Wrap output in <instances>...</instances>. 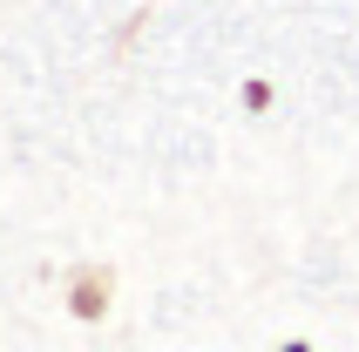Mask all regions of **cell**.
Instances as JSON below:
<instances>
[{
  "label": "cell",
  "instance_id": "6da1fadb",
  "mask_svg": "<svg viewBox=\"0 0 359 352\" xmlns=\"http://www.w3.org/2000/svg\"><path fill=\"white\" fill-rule=\"evenodd\" d=\"M68 305H75V318H102V305H109V271H88V278H75Z\"/></svg>",
  "mask_w": 359,
  "mask_h": 352
}]
</instances>
